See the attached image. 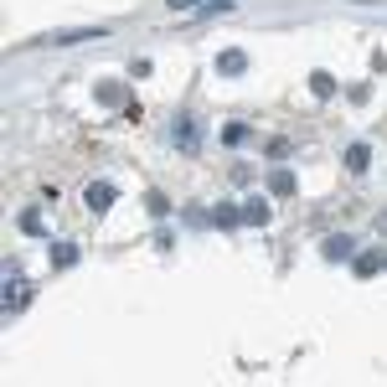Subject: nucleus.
<instances>
[{
    "label": "nucleus",
    "instance_id": "obj_9",
    "mask_svg": "<svg viewBox=\"0 0 387 387\" xmlns=\"http://www.w3.org/2000/svg\"><path fill=\"white\" fill-rule=\"evenodd\" d=\"M367 166H372V145H361V139H357V145L346 150V170H357V176H361Z\"/></svg>",
    "mask_w": 387,
    "mask_h": 387
},
{
    "label": "nucleus",
    "instance_id": "obj_16",
    "mask_svg": "<svg viewBox=\"0 0 387 387\" xmlns=\"http://www.w3.org/2000/svg\"><path fill=\"white\" fill-rule=\"evenodd\" d=\"M21 232H31V238L41 232V212H37V207H31V212H21Z\"/></svg>",
    "mask_w": 387,
    "mask_h": 387
},
{
    "label": "nucleus",
    "instance_id": "obj_5",
    "mask_svg": "<svg viewBox=\"0 0 387 387\" xmlns=\"http://www.w3.org/2000/svg\"><path fill=\"white\" fill-rule=\"evenodd\" d=\"M268 191H274V197H295V170L274 166V170H268Z\"/></svg>",
    "mask_w": 387,
    "mask_h": 387
},
{
    "label": "nucleus",
    "instance_id": "obj_18",
    "mask_svg": "<svg viewBox=\"0 0 387 387\" xmlns=\"http://www.w3.org/2000/svg\"><path fill=\"white\" fill-rule=\"evenodd\" d=\"M382 268H387V258H382Z\"/></svg>",
    "mask_w": 387,
    "mask_h": 387
},
{
    "label": "nucleus",
    "instance_id": "obj_14",
    "mask_svg": "<svg viewBox=\"0 0 387 387\" xmlns=\"http://www.w3.org/2000/svg\"><path fill=\"white\" fill-rule=\"evenodd\" d=\"M382 258H387V253H357L351 264H357V274H377V268H382Z\"/></svg>",
    "mask_w": 387,
    "mask_h": 387
},
{
    "label": "nucleus",
    "instance_id": "obj_4",
    "mask_svg": "<svg viewBox=\"0 0 387 387\" xmlns=\"http://www.w3.org/2000/svg\"><path fill=\"white\" fill-rule=\"evenodd\" d=\"M268 217H274V207H268V197H248V201H243V222H253V228H264Z\"/></svg>",
    "mask_w": 387,
    "mask_h": 387
},
{
    "label": "nucleus",
    "instance_id": "obj_15",
    "mask_svg": "<svg viewBox=\"0 0 387 387\" xmlns=\"http://www.w3.org/2000/svg\"><path fill=\"white\" fill-rule=\"evenodd\" d=\"M243 139H248V124H228L222 129V145H243Z\"/></svg>",
    "mask_w": 387,
    "mask_h": 387
},
{
    "label": "nucleus",
    "instance_id": "obj_1",
    "mask_svg": "<svg viewBox=\"0 0 387 387\" xmlns=\"http://www.w3.org/2000/svg\"><path fill=\"white\" fill-rule=\"evenodd\" d=\"M109 31L103 26H83V31H52V37H41L47 47H78V41H103Z\"/></svg>",
    "mask_w": 387,
    "mask_h": 387
},
{
    "label": "nucleus",
    "instance_id": "obj_17",
    "mask_svg": "<svg viewBox=\"0 0 387 387\" xmlns=\"http://www.w3.org/2000/svg\"><path fill=\"white\" fill-rule=\"evenodd\" d=\"M145 207H150V212H155V217H166V212H170V201H166V197H160V191H150V197H145Z\"/></svg>",
    "mask_w": 387,
    "mask_h": 387
},
{
    "label": "nucleus",
    "instance_id": "obj_6",
    "mask_svg": "<svg viewBox=\"0 0 387 387\" xmlns=\"http://www.w3.org/2000/svg\"><path fill=\"white\" fill-rule=\"evenodd\" d=\"M243 68H248V52H238V47H228V52L217 57V72H222V78H238Z\"/></svg>",
    "mask_w": 387,
    "mask_h": 387
},
{
    "label": "nucleus",
    "instance_id": "obj_10",
    "mask_svg": "<svg viewBox=\"0 0 387 387\" xmlns=\"http://www.w3.org/2000/svg\"><path fill=\"white\" fill-rule=\"evenodd\" d=\"M21 305H26V279H10L6 284V315H16Z\"/></svg>",
    "mask_w": 387,
    "mask_h": 387
},
{
    "label": "nucleus",
    "instance_id": "obj_2",
    "mask_svg": "<svg viewBox=\"0 0 387 387\" xmlns=\"http://www.w3.org/2000/svg\"><path fill=\"white\" fill-rule=\"evenodd\" d=\"M114 197H119V191H114L109 181H93V186L83 191V207H88L93 217H99V212H109V207H114Z\"/></svg>",
    "mask_w": 387,
    "mask_h": 387
},
{
    "label": "nucleus",
    "instance_id": "obj_11",
    "mask_svg": "<svg viewBox=\"0 0 387 387\" xmlns=\"http://www.w3.org/2000/svg\"><path fill=\"white\" fill-rule=\"evenodd\" d=\"M129 99L124 83H99V103H109V109H119V103Z\"/></svg>",
    "mask_w": 387,
    "mask_h": 387
},
{
    "label": "nucleus",
    "instance_id": "obj_12",
    "mask_svg": "<svg viewBox=\"0 0 387 387\" xmlns=\"http://www.w3.org/2000/svg\"><path fill=\"white\" fill-rule=\"evenodd\" d=\"M310 93H315V99H330V93H336V78H330V72H310Z\"/></svg>",
    "mask_w": 387,
    "mask_h": 387
},
{
    "label": "nucleus",
    "instance_id": "obj_8",
    "mask_svg": "<svg viewBox=\"0 0 387 387\" xmlns=\"http://www.w3.org/2000/svg\"><path fill=\"white\" fill-rule=\"evenodd\" d=\"M78 243H52V268H72V264H78Z\"/></svg>",
    "mask_w": 387,
    "mask_h": 387
},
{
    "label": "nucleus",
    "instance_id": "obj_13",
    "mask_svg": "<svg viewBox=\"0 0 387 387\" xmlns=\"http://www.w3.org/2000/svg\"><path fill=\"white\" fill-rule=\"evenodd\" d=\"M212 222H217V228H238V222H243V207H228V201H222V207L212 212Z\"/></svg>",
    "mask_w": 387,
    "mask_h": 387
},
{
    "label": "nucleus",
    "instance_id": "obj_3",
    "mask_svg": "<svg viewBox=\"0 0 387 387\" xmlns=\"http://www.w3.org/2000/svg\"><path fill=\"white\" fill-rule=\"evenodd\" d=\"M320 253H326L330 264H346V258H357V243H351L346 232H330V238L320 243Z\"/></svg>",
    "mask_w": 387,
    "mask_h": 387
},
{
    "label": "nucleus",
    "instance_id": "obj_7",
    "mask_svg": "<svg viewBox=\"0 0 387 387\" xmlns=\"http://www.w3.org/2000/svg\"><path fill=\"white\" fill-rule=\"evenodd\" d=\"M170 139H176V145L191 155V150H197V124H191L186 114H181V119H176V129H170Z\"/></svg>",
    "mask_w": 387,
    "mask_h": 387
}]
</instances>
